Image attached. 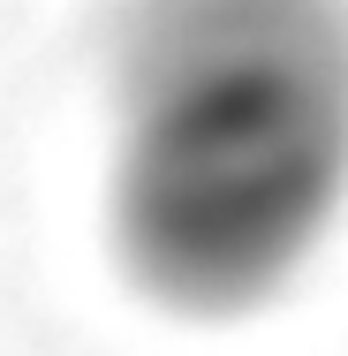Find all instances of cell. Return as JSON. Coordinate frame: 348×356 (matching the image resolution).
I'll list each match as a JSON object with an SVG mask.
<instances>
[{
	"instance_id": "cell-1",
	"label": "cell",
	"mask_w": 348,
	"mask_h": 356,
	"mask_svg": "<svg viewBox=\"0 0 348 356\" xmlns=\"http://www.w3.org/2000/svg\"><path fill=\"white\" fill-rule=\"evenodd\" d=\"M348 197L341 0H129L114 38V250L174 311L265 303Z\"/></svg>"
}]
</instances>
